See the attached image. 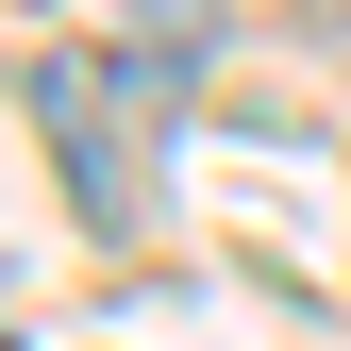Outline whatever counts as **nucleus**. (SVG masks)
Segmentation results:
<instances>
[{"label":"nucleus","mask_w":351,"mask_h":351,"mask_svg":"<svg viewBox=\"0 0 351 351\" xmlns=\"http://www.w3.org/2000/svg\"><path fill=\"white\" fill-rule=\"evenodd\" d=\"M34 117H51V167H67V201L101 217V234H134V151H117V101H101V67H84V51H34Z\"/></svg>","instance_id":"obj_1"}]
</instances>
